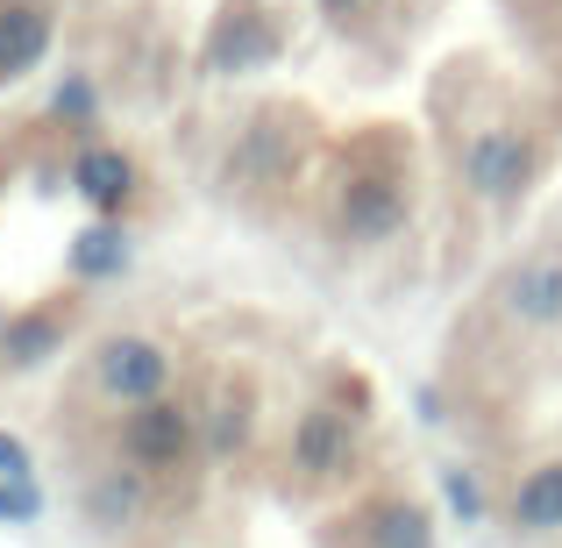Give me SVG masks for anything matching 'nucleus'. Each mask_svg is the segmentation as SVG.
<instances>
[{"instance_id":"nucleus-1","label":"nucleus","mask_w":562,"mask_h":548,"mask_svg":"<svg viewBox=\"0 0 562 548\" xmlns=\"http://www.w3.org/2000/svg\"><path fill=\"white\" fill-rule=\"evenodd\" d=\"M456 171H463V186L477 192L484 206H513V200H527V186H535V171H541V143L527 136L520 122H484L477 136L456 150Z\"/></svg>"},{"instance_id":"nucleus-2","label":"nucleus","mask_w":562,"mask_h":548,"mask_svg":"<svg viewBox=\"0 0 562 548\" xmlns=\"http://www.w3.org/2000/svg\"><path fill=\"white\" fill-rule=\"evenodd\" d=\"M406 214H413V186H406V171H398L392 157H357V165L342 171L335 228H342L349 243H384V235H398Z\"/></svg>"},{"instance_id":"nucleus-3","label":"nucleus","mask_w":562,"mask_h":548,"mask_svg":"<svg viewBox=\"0 0 562 548\" xmlns=\"http://www.w3.org/2000/svg\"><path fill=\"white\" fill-rule=\"evenodd\" d=\"M93 384H100V399H114L122 413L150 406L171 384V349L150 343V335H108V343L93 349Z\"/></svg>"},{"instance_id":"nucleus-4","label":"nucleus","mask_w":562,"mask_h":548,"mask_svg":"<svg viewBox=\"0 0 562 548\" xmlns=\"http://www.w3.org/2000/svg\"><path fill=\"white\" fill-rule=\"evenodd\" d=\"M192 441H200V413L171 392L150 399V406H128V421H122V456L136 470H179L192 456Z\"/></svg>"},{"instance_id":"nucleus-5","label":"nucleus","mask_w":562,"mask_h":548,"mask_svg":"<svg viewBox=\"0 0 562 548\" xmlns=\"http://www.w3.org/2000/svg\"><path fill=\"white\" fill-rule=\"evenodd\" d=\"M498 314L513 321V328L527 335H555L562 328V249H535V257H520L506 278H498Z\"/></svg>"},{"instance_id":"nucleus-6","label":"nucleus","mask_w":562,"mask_h":548,"mask_svg":"<svg viewBox=\"0 0 562 548\" xmlns=\"http://www.w3.org/2000/svg\"><path fill=\"white\" fill-rule=\"evenodd\" d=\"M278 57V22L263 8H228L214 22V36H206V71H257V65H271Z\"/></svg>"},{"instance_id":"nucleus-7","label":"nucleus","mask_w":562,"mask_h":548,"mask_svg":"<svg viewBox=\"0 0 562 548\" xmlns=\"http://www.w3.org/2000/svg\"><path fill=\"white\" fill-rule=\"evenodd\" d=\"M349 449H357L349 413L306 406L300 421H292V470H300V478H335V470H349Z\"/></svg>"},{"instance_id":"nucleus-8","label":"nucleus","mask_w":562,"mask_h":548,"mask_svg":"<svg viewBox=\"0 0 562 548\" xmlns=\"http://www.w3.org/2000/svg\"><path fill=\"white\" fill-rule=\"evenodd\" d=\"M50 0H0V86L29 79L50 57Z\"/></svg>"},{"instance_id":"nucleus-9","label":"nucleus","mask_w":562,"mask_h":548,"mask_svg":"<svg viewBox=\"0 0 562 548\" xmlns=\"http://www.w3.org/2000/svg\"><path fill=\"white\" fill-rule=\"evenodd\" d=\"M506 521L520 527V535H555V527H562V456H549V463H535L520 484H513V499H506Z\"/></svg>"},{"instance_id":"nucleus-10","label":"nucleus","mask_w":562,"mask_h":548,"mask_svg":"<svg viewBox=\"0 0 562 548\" xmlns=\"http://www.w3.org/2000/svg\"><path fill=\"white\" fill-rule=\"evenodd\" d=\"M71 186L86 192L93 206H128V192H136V165H128V150H108V143H86L79 157H71Z\"/></svg>"},{"instance_id":"nucleus-11","label":"nucleus","mask_w":562,"mask_h":548,"mask_svg":"<svg viewBox=\"0 0 562 548\" xmlns=\"http://www.w3.org/2000/svg\"><path fill=\"white\" fill-rule=\"evenodd\" d=\"M363 548H435V513L420 499H378L363 513Z\"/></svg>"},{"instance_id":"nucleus-12","label":"nucleus","mask_w":562,"mask_h":548,"mask_svg":"<svg viewBox=\"0 0 562 548\" xmlns=\"http://www.w3.org/2000/svg\"><path fill=\"white\" fill-rule=\"evenodd\" d=\"M65 328H71L65 306H36V314H14L8 328H0V357H8L14 370H29V364H43L57 343H65Z\"/></svg>"},{"instance_id":"nucleus-13","label":"nucleus","mask_w":562,"mask_h":548,"mask_svg":"<svg viewBox=\"0 0 562 548\" xmlns=\"http://www.w3.org/2000/svg\"><path fill=\"white\" fill-rule=\"evenodd\" d=\"M86 513H93V527H128L143 513V470H100Z\"/></svg>"},{"instance_id":"nucleus-14","label":"nucleus","mask_w":562,"mask_h":548,"mask_svg":"<svg viewBox=\"0 0 562 548\" xmlns=\"http://www.w3.org/2000/svg\"><path fill=\"white\" fill-rule=\"evenodd\" d=\"M71 271L79 278H122L128 271V235L122 228H86L71 243Z\"/></svg>"},{"instance_id":"nucleus-15","label":"nucleus","mask_w":562,"mask_h":548,"mask_svg":"<svg viewBox=\"0 0 562 548\" xmlns=\"http://www.w3.org/2000/svg\"><path fill=\"white\" fill-rule=\"evenodd\" d=\"M36 513H43L36 484L29 478H0V521H36Z\"/></svg>"},{"instance_id":"nucleus-16","label":"nucleus","mask_w":562,"mask_h":548,"mask_svg":"<svg viewBox=\"0 0 562 548\" xmlns=\"http://www.w3.org/2000/svg\"><path fill=\"white\" fill-rule=\"evenodd\" d=\"M449 506L463 513V521H477V513H484V492H477V478H470V470H449Z\"/></svg>"},{"instance_id":"nucleus-17","label":"nucleus","mask_w":562,"mask_h":548,"mask_svg":"<svg viewBox=\"0 0 562 548\" xmlns=\"http://www.w3.org/2000/svg\"><path fill=\"white\" fill-rule=\"evenodd\" d=\"M0 478H36V456L22 435H0Z\"/></svg>"},{"instance_id":"nucleus-18","label":"nucleus","mask_w":562,"mask_h":548,"mask_svg":"<svg viewBox=\"0 0 562 548\" xmlns=\"http://www.w3.org/2000/svg\"><path fill=\"white\" fill-rule=\"evenodd\" d=\"M243 435H249V413H243V406H221V421H214V449H235Z\"/></svg>"},{"instance_id":"nucleus-19","label":"nucleus","mask_w":562,"mask_h":548,"mask_svg":"<svg viewBox=\"0 0 562 548\" xmlns=\"http://www.w3.org/2000/svg\"><path fill=\"white\" fill-rule=\"evenodd\" d=\"M321 8H328L335 22H357V14H363V8H378V0H321Z\"/></svg>"}]
</instances>
